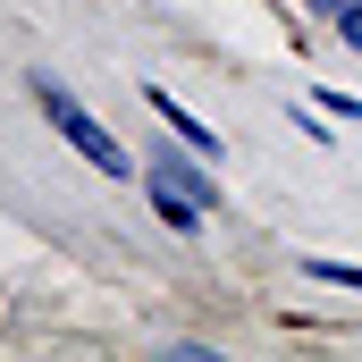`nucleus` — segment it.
Returning a JSON list of instances; mask_svg holds the SVG:
<instances>
[{
	"label": "nucleus",
	"instance_id": "2",
	"mask_svg": "<svg viewBox=\"0 0 362 362\" xmlns=\"http://www.w3.org/2000/svg\"><path fill=\"white\" fill-rule=\"evenodd\" d=\"M34 101H42V118H51V127H59V135H68V144L85 152L101 177H144V152H127V144H118V135H110V127L93 118L85 101H76V93L51 76V68H34Z\"/></svg>",
	"mask_w": 362,
	"mask_h": 362
},
{
	"label": "nucleus",
	"instance_id": "6",
	"mask_svg": "<svg viewBox=\"0 0 362 362\" xmlns=\"http://www.w3.org/2000/svg\"><path fill=\"white\" fill-rule=\"evenodd\" d=\"M303 8H312V17H320V25H337V17H346V8H362V0H303Z\"/></svg>",
	"mask_w": 362,
	"mask_h": 362
},
{
	"label": "nucleus",
	"instance_id": "1",
	"mask_svg": "<svg viewBox=\"0 0 362 362\" xmlns=\"http://www.w3.org/2000/svg\"><path fill=\"white\" fill-rule=\"evenodd\" d=\"M144 194H152V211L177 228V236H202V219L219 211V177H211V160L169 135V144H144Z\"/></svg>",
	"mask_w": 362,
	"mask_h": 362
},
{
	"label": "nucleus",
	"instance_id": "3",
	"mask_svg": "<svg viewBox=\"0 0 362 362\" xmlns=\"http://www.w3.org/2000/svg\"><path fill=\"white\" fill-rule=\"evenodd\" d=\"M144 101H152V110H160V118H169V135H185V144H194V152H202V160H219V152H228V144H219V135H211V127H202V118H194V110H185L177 93H160V85H144Z\"/></svg>",
	"mask_w": 362,
	"mask_h": 362
},
{
	"label": "nucleus",
	"instance_id": "5",
	"mask_svg": "<svg viewBox=\"0 0 362 362\" xmlns=\"http://www.w3.org/2000/svg\"><path fill=\"white\" fill-rule=\"evenodd\" d=\"M303 278H312V286H346V295H362V262H329V253H312Z\"/></svg>",
	"mask_w": 362,
	"mask_h": 362
},
{
	"label": "nucleus",
	"instance_id": "4",
	"mask_svg": "<svg viewBox=\"0 0 362 362\" xmlns=\"http://www.w3.org/2000/svg\"><path fill=\"white\" fill-rule=\"evenodd\" d=\"M303 101H312L320 118H346V127H362V93H337V85H303Z\"/></svg>",
	"mask_w": 362,
	"mask_h": 362
},
{
	"label": "nucleus",
	"instance_id": "7",
	"mask_svg": "<svg viewBox=\"0 0 362 362\" xmlns=\"http://www.w3.org/2000/svg\"><path fill=\"white\" fill-rule=\"evenodd\" d=\"M337 42H346V51H362V8H346V17H337Z\"/></svg>",
	"mask_w": 362,
	"mask_h": 362
}]
</instances>
